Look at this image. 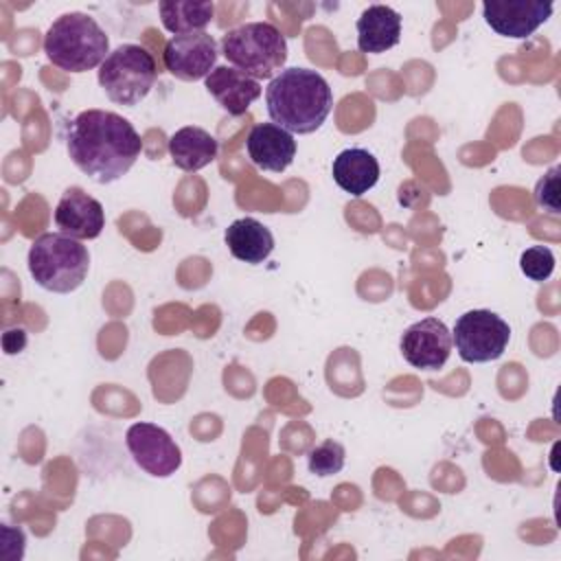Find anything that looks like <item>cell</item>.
Here are the masks:
<instances>
[{
    "label": "cell",
    "instance_id": "cell-1",
    "mask_svg": "<svg viewBox=\"0 0 561 561\" xmlns=\"http://www.w3.org/2000/svg\"><path fill=\"white\" fill-rule=\"evenodd\" d=\"M66 149L72 164L96 184L121 180L140 158L136 127L110 110H83L66 125Z\"/></svg>",
    "mask_w": 561,
    "mask_h": 561
},
{
    "label": "cell",
    "instance_id": "cell-2",
    "mask_svg": "<svg viewBox=\"0 0 561 561\" xmlns=\"http://www.w3.org/2000/svg\"><path fill=\"white\" fill-rule=\"evenodd\" d=\"M265 105L274 125L289 134H313L333 107L329 81L309 68H283L265 88Z\"/></svg>",
    "mask_w": 561,
    "mask_h": 561
},
{
    "label": "cell",
    "instance_id": "cell-3",
    "mask_svg": "<svg viewBox=\"0 0 561 561\" xmlns=\"http://www.w3.org/2000/svg\"><path fill=\"white\" fill-rule=\"evenodd\" d=\"M44 55L68 72H88L110 55V39L99 22L81 11L59 15L44 35Z\"/></svg>",
    "mask_w": 561,
    "mask_h": 561
},
{
    "label": "cell",
    "instance_id": "cell-4",
    "mask_svg": "<svg viewBox=\"0 0 561 561\" xmlns=\"http://www.w3.org/2000/svg\"><path fill=\"white\" fill-rule=\"evenodd\" d=\"M28 272L33 280L53 294L79 289L90 270V252L64 232H44L28 248Z\"/></svg>",
    "mask_w": 561,
    "mask_h": 561
},
{
    "label": "cell",
    "instance_id": "cell-5",
    "mask_svg": "<svg viewBox=\"0 0 561 561\" xmlns=\"http://www.w3.org/2000/svg\"><path fill=\"white\" fill-rule=\"evenodd\" d=\"M221 55L252 79H274L287 61V39L270 22H245L221 37Z\"/></svg>",
    "mask_w": 561,
    "mask_h": 561
},
{
    "label": "cell",
    "instance_id": "cell-6",
    "mask_svg": "<svg viewBox=\"0 0 561 561\" xmlns=\"http://www.w3.org/2000/svg\"><path fill=\"white\" fill-rule=\"evenodd\" d=\"M156 79V59L138 44H121L99 66V85L116 105L134 107L151 92Z\"/></svg>",
    "mask_w": 561,
    "mask_h": 561
},
{
    "label": "cell",
    "instance_id": "cell-7",
    "mask_svg": "<svg viewBox=\"0 0 561 561\" xmlns=\"http://www.w3.org/2000/svg\"><path fill=\"white\" fill-rule=\"evenodd\" d=\"M511 340L508 322L489 309L465 311L451 331V342L462 362L486 364L506 351Z\"/></svg>",
    "mask_w": 561,
    "mask_h": 561
},
{
    "label": "cell",
    "instance_id": "cell-8",
    "mask_svg": "<svg viewBox=\"0 0 561 561\" xmlns=\"http://www.w3.org/2000/svg\"><path fill=\"white\" fill-rule=\"evenodd\" d=\"M134 462L153 478H169L182 467V451L171 434L156 423H134L125 434Z\"/></svg>",
    "mask_w": 561,
    "mask_h": 561
},
{
    "label": "cell",
    "instance_id": "cell-9",
    "mask_svg": "<svg viewBox=\"0 0 561 561\" xmlns=\"http://www.w3.org/2000/svg\"><path fill=\"white\" fill-rule=\"evenodd\" d=\"M451 331L438 318H423L410 324L401 340L399 351L412 368L438 370L451 355Z\"/></svg>",
    "mask_w": 561,
    "mask_h": 561
},
{
    "label": "cell",
    "instance_id": "cell-10",
    "mask_svg": "<svg viewBox=\"0 0 561 561\" xmlns=\"http://www.w3.org/2000/svg\"><path fill=\"white\" fill-rule=\"evenodd\" d=\"M554 4L548 0H486L482 18L502 37L526 39L552 15Z\"/></svg>",
    "mask_w": 561,
    "mask_h": 561
},
{
    "label": "cell",
    "instance_id": "cell-11",
    "mask_svg": "<svg viewBox=\"0 0 561 561\" xmlns=\"http://www.w3.org/2000/svg\"><path fill=\"white\" fill-rule=\"evenodd\" d=\"M217 42L210 33L173 35L164 44L162 61L164 68L180 81L206 79L217 64Z\"/></svg>",
    "mask_w": 561,
    "mask_h": 561
},
{
    "label": "cell",
    "instance_id": "cell-12",
    "mask_svg": "<svg viewBox=\"0 0 561 561\" xmlns=\"http://www.w3.org/2000/svg\"><path fill=\"white\" fill-rule=\"evenodd\" d=\"M55 226L72 239H96L105 228V210L99 199L79 186L61 193L55 206Z\"/></svg>",
    "mask_w": 561,
    "mask_h": 561
},
{
    "label": "cell",
    "instance_id": "cell-13",
    "mask_svg": "<svg viewBox=\"0 0 561 561\" xmlns=\"http://www.w3.org/2000/svg\"><path fill=\"white\" fill-rule=\"evenodd\" d=\"M245 149L252 164L270 173L285 171L296 158L294 134L274 123L254 125L245 138Z\"/></svg>",
    "mask_w": 561,
    "mask_h": 561
},
{
    "label": "cell",
    "instance_id": "cell-14",
    "mask_svg": "<svg viewBox=\"0 0 561 561\" xmlns=\"http://www.w3.org/2000/svg\"><path fill=\"white\" fill-rule=\"evenodd\" d=\"M208 94L226 110L230 116H241L261 96L263 88L256 79L239 72L230 66H215V70L204 79Z\"/></svg>",
    "mask_w": 561,
    "mask_h": 561
},
{
    "label": "cell",
    "instance_id": "cell-15",
    "mask_svg": "<svg viewBox=\"0 0 561 561\" xmlns=\"http://www.w3.org/2000/svg\"><path fill=\"white\" fill-rule=\"evenodd\" d=\"M357 48L362 53H386L401 39V15L386 4H370L357 18Z\"/></svg>",
    "mask_w": 561,
    "mask_h": 561
},
{
    "label": "cell",
    "instance_id": "cell-16",
    "mask_svg": "<svg viewBox=\"0 0 561 561\" xmlns=\"http://www.w3.org/2000/svg\"><path fill=\"white\" fill-rule=\"evenodd\" d=\"M379 173L381 171L377 158L362 147L340 151L331 164L333 182L351 197H362L364 193H368L377 184Z\"/></svg>",
    "mask_w": 561,
    "mask_h": 561
},
{
    "label": "cell",
    "instance_id": "cell-17",
    "mask_svg": "<svg viewBox=\"0 0 561 561\" xmlns=\"http://www.w3.org/2000/svg\"><path fill=\"white\" fill-rule=\"evenodd\" d=\"M219 153L217 138L195 125H186L171 134L169 138V158L182 171H199L215 162Z\"/></svg>",
    "mask_w": 561,
    "mask_h": 561
},
{
    "label": "cell",
    "instance_id": "cell-18",
    "mask_svg": "<svg viewBox=\"0 0 561 561\" xmlns=\"http://www.w3.org/2000/svg\"><path fill=\"white\" fill-rule=\"evenodd\" d=\"M224 241L230 250V254L248 265L263 263L272 250H274V234L267 226H263L254 217H241L234 219L226 232Z\"/></svg>",
    "mask_w": 561,
    "mask_h": 561
},
{
    "label": "cell",
    "instance_id": "cell-19",
    "mask_svg": "<svg viewBox=\"0 0 561 561\" xmlns=\"http://www.w3.org/2000/svg\"><path fill=\"white\" fill-rule=\"evenodd\" d=\"M162 26L173 35H193L204 33L215 15L213 2H193V0H164L158 4Z\"/></svg>",
    "mask_w": 561,
    "mask_h": 561
},
{
    "label": "cell",
    "instance_id": "cell-20",
    "mask_svg": "<svg viewBox=\"0 0 561 561\" xmlns=\"http://www.w3.org/2000/svg\"><path fill=\"white\" fill-rule=\"evenodd\" d=\"M346 462V449L342 443L327 438L320 445L311 447L307 454V467L313 476L327 478L333 473H340Z\"/></svg>",
    "mask_w": 561,
    "mask_h": 561
},
{
    "label": "cell",
    "instance_id": "cell-21",
    "mask_svg": "<svg viewBox=\"0 0 561 561\" xmlns=\"http://www.w3.org/2000/svg\"><path fill=\"white\" fill-rule=\"evenodd\" d=\"M554 254L546 245H530L522 252L519 256V270L526 278L535 283H543L552 276L554 272Z\"/></svg>",
    "mask_w": 561,
    "mask_h": 561
},
{
    "label": "cell",
    "instance_id": "cell-22",
    "mask_svg": "<svg viewBox=\"0 0 561 561\" xmlns=\"http://www.w3.org/2000/svg\"><path fill=\"white\" fill-rule=\"evenodd\" d=\"M559 173H561V167L554 164L550 167L543 178L537 180L535 184V191H533V197H535V204L552 215H559L561 213V199H559Z\"/></svg>",
    "mask_w": 561,
    "mask_h": 561
}]
</instances>
